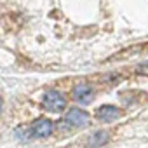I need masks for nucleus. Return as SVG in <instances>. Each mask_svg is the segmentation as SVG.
I'll use <instances>...</instances> for the list:
<instances>
[{"label": "nucleus", "instance_id": "nucleus-1", "mask_svg": "<svg viewBox=\"0 0 148 148\" xmlns=\"http://www.w3.org/2000/svg\"><path fill=\"white\" fill-rule=\"evenodd\" d=\"M42 105L47 112L52 113H59L66 108V99L59 91H47L42 98Z\"/></svg>", "mask_w": 148, "mask_h": 148}, {"label": "nucleus", "instance_id": "nucleus-2", "mask_svg": "<svg viewBox=\"0 0 148 148\" xmlns=\"http://www.w3.org/2000/svg\"><path fill=\"white\" fill-rule=\"evenodd\" d=\"M66 124L70 125H75V127H87L91 124V117L87 112H84L82 108H70L66 112V117H64Z\"/></svg>", "mask_w": 148, "mask_h": 148}, {"label": "nucleus", "instance_id": "nucleus-3", "mask_svg": "<svg viewBox=\"0 0 148 148\" xmlns=\"http://www.w3.org/2000/svg\"><path fill=\"white\" fill-rule=\"evenodd\" d=\"M52 129H54L52 122L45 117H40V119L33 120V124L30 125V132H32L33 138H47V136L52 134Z\"/></svg>", "mask_w": 148, "mask_h": 148}, {"label": "nucleus", "instance_id": "nucleus-4", "mask_svg": "<svg viewBox=\"0 0 148 148\" xmlns=\"http://www.w3.org/2000/svg\"><path fill=\"white\" fill-rule=\"evenodd\" d=\"M94 96H96V92L89 84H77L73 87V99L80 105H89L94 99Z\"/></svg>", "mask_w": 148, "mask_h": 148}, {"label": "nucleus", "instance_id": "nucleus-5", "mask_svg": "<svg viewBox=\"0 0 148 148\" xmlns=\"http://www.w3.org/2000/svg\"><path fill=\"white\" fill-rule=\"evenodd\" d=\"M120 117V110L113 105H103L96 110V119L101 122H113Z\"/></svg>", "mask_w": 148, "mask_h": 148}, {"label": "nucleus", "instance_id": "nucleus-6", "mask_svg": "<svg viewBox=\"0 0 148 148\" xmlns=\"http://www.w3.org/2000/svg\"><path fill=\"white\" fill-rule=\"evenodd\" d=\"M108 139H110V134H108L106 131H98V132H92L89 145H91V148H99V146H103Z\"/></svg>", "mask_w": 148, "mask_h": 148}, {"label": "nucleus", "instance_id": "nucleus-7", "mask_svg": "<svg viewBox=\"0 0 148 148\" xmlns=\"http://www.w3.org/2000/svg\"><path fill=\"white\" fill-rule=\"evenodd\" d=\"M136 71L139 73V75H146V77H148V61H145V63H141V64H138V68H136Z\"/></svg>", "mask_w": 148, "mask_h": 148}, {"label": "nucleus", "instance_id": "nucleus-8", "mask_svg": "<svg viewBox=\"0 0 148 148\" xmlns=\"http://www.w3.org/2000/svg\"><path fill=\"white\" fill-rule=\"evenodd\" d=\"M2 105H4V101H2V96H0V113H2Z\"/></svg>", "mask_w": 148, "mask_h": 148}]
</instances>
